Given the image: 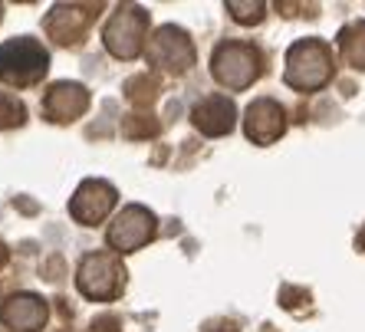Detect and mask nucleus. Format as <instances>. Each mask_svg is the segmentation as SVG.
<instances>
[{
  "mask_svg": "<svg viewBox=\"0 0 365 332\" xmlns=\"http://www.w3.org/2000/svg\"><path fill=\"white\" fill-rule=\"evenodd\" d=\"M50 69V53L34 36H17L0 46V79L14 89H30L43 83Z\"/></svg>",
  "mask_w": 365,
  "mask_h": 332,
  "instance_id": "2",
  "label": "nucleus"
},
{
  "mask_svg": "<svg viewBox=\"0 0 365 332\" xmlns=\"http://www.w3.org/2000/svg\"><path fill=\"white\" fill-rule=\"evenodd\" d=\"M76 290L86 299H99L112 303L125 290V266L115 250H99V254H86L76 270Z\"/></svg>",
  "mask_w": 365,
  "mask_h": 332,
  "instance_id": "3",
  "label": "nucleus"
},
{
  "mask_svg": "<svg viewBox=\"0 0 365 332\" xmlns=\"http://www.w3.org/2000/svg\"><path fill=\"white\" fill-rule=\"evenodd\" d=\"M356 244H359V250H365V227L359 230V237H356Z\"/></svg>",
  "mask_w": 365,
  "mask_h": 332,
  "instance_id": "22",
  "label": "nucleus"
},
{
  "mask_svg": "<svg viewBox=\"0 0 365 332\" xmlns=\"http://www.w3.org/2000/svg\"><path fill=\"white\" fill-rule=\"evenodd\" d=\"M339 50L349 66L365 69V20H352L339 30Z\"/></svg>",
  "mask_w": 365,
  "mask_h": 332,
  "instance_id": "14",
  "label": "nucleus"
},
{
  "mask_svg": "<svg viewBox=\"0 0 365 332\" xmlns=\"http://www.w3.org/2000/svg\"><path fill=\"white\" fill-rule=\"evenodd\" d=\"M7 256H10V250L4 247V240H0V270H4V264H7Z\"/></svg>",
  "mask_w": 365,
  "mask_h": 332,
  "instance_id": "21",
  "label": "nucleus"
},
{
  "mask_svg": "<svg viewBox=\"0 0 365 332\" xmlns=\"http://www.w3.org/2000/svg\"><path fill=\"white\" fill-rule=\"evenodd\" d=\"M145 53H148V63H152V66L165 69L171 76H181V73H187V69L195 66V43L175 24L158 26L155 36L148 40V50Z\"/></svg>",
  "mask_w": 365,
  "mask_h": 332,
  "instance_id": "6",
  "label": "nucleus"
},
{
  "mask_svg": "<svg viewBox=\"0 0 365 332\" xmlns=\"http://www.w3.org/2000/svg\"><path fill=\"white\" fill-rule=\"evenodd\" d=\"M204 332H240V329L234 323H224V319H221V323H207V326H204Z\"/></svg>",
  "mask_w": 365,
  "mask_h": 332,
  "instance_id": "20",
  "label": "nucleus"
},
{
  "mask_svg": "<svg viewBox=\"0 0 365 332\" xmlns=\"http://www.w3.org/2000/svg\"><path fill=\"white\" fill-rule=\"evenodd\" d=\"M155 95H158V79L148 76V73H138L125 83V99L132 105H152Z\"/></svg>",
  "mask_w": 365,
  "mask_h": 332,
  "instance_id": "15",
  "label": "nucleus"
},
{
  "mask_svg": "<svg viewBox=\"0 0 365 332\" xmlns=\"http://www.w3.org/2000/svg\"><path fill=\"white\" fill-rule=\"evenodd\" d=\"M93 332H119V323L112 316H106V319H96L93 323Z\"/></svg>",
  "mask_w": 365,
  "mask_h": 332,
  "instance_id": "19",
  "label": "nucleus"
},
{
  "mask_svg": "<svg viewBox=\"0 0 365 332\" xmlns=\"http://www.w3.org/2000/svg\"><path fill=\"white\" fill-rule=\"evenodd\" d=\"M289 89L297 93H316L332 79V50L323 40L306 36L287 50V73H283Z\"/></svg>",
  "mask_w": 365,
  "mask_h": 332,
  "instance_id": "1",
  "label": "nucleus"
},
{
  "mask_svg": "<svg viewBox=\"0 0 365 332\" xmlns=\"http://www.w3.org/2000/svg\"><path fill=\"white\" fill-rule=\"evenodd\" d=\"M26 122V105L17 95L0 93V128H17Z\"/></svg>",
  "mask_w": 365,
  "mask_h": 332,
  "instance_id": "18",
  "label": "nucleus"
},
{
  "mask_svg": "<svg viewBox=\"0 0 365 332\" xmlns=\"http://www.w3.org/2000/svg\"><path fill=\"white\" fill-rule=\"evenodd\" d=\"M158 132H162V125H158L152 115H142V112H135V115H125V119H122V135L132 138V142H135V138H155Z\"/></svg>",
  "mask_w": 365,
  "mask_h": 332,
  "instance_id": "17",
  "label": "nucleus"
},
{
  "mask_svg": "<svg viewBox=\"0 0 365 332\" xmlns=\"http://www.w3.org/2000/svg\"><path fill=\"white\" fill-rule=\"evenodd\" d=\"M244 132L257 145H273L287 132V109L277 99H254L244 112Z\"/></svg>",
  "mask_w": 365,
  "mask_h": 332,
  "instance_id": "10",
  "label": "nucleus"
},
{
  "mask_svg": "<svg viewBox=\"0 0 365 332\" xmlns=\"http://www.w3.org/2000/svg\"><path fill=\"white\" fill-rule=\"evenodd\" d=\"M89 103L93 99L83 83H53L43 95V115L56 125H69L89 109Z\"/></svg>",
  "mask_w": 365,
  "mask_h": 332,
  "instance_id": "12",
  "label": "nucleus"
},
{
  "mask_svg": "<svg viewBox=\"0 0 365 332\" xmlns=\"http://www.w3.org/2000/svg\"><path fill=\"white\" fill-rule=\"evenodd\" d=\"M145 36H148V10L138 4H122L102 30V43L115 60H135L142 50H148Z\"/></svg>",
  "mask_w": 365,
  "mask_h": 332,
  "instance_id": "5",
  "label": "nucleus"
},
{
  "mask_svg": "<svg viewBox=\"0 0 365 332\" xmlns=\"http://www.w3.org/2000/svg\"><path fill=\"white\" fill-rule=\"evenodd\" d=\"M102 14V4H56L46 14L43 26L53 36V43L60 46H79L89 36V26Z\"/></svg>",
  "mask_w": 365,
  "mask_h": 332,
  "instance_id": "8",
  "label": "nucleus"
},
{
  "mask_svg": "<svg viewBox=\"0 0 365 332\" xmlns=\"http://www.w3.org/2000/svg\"><path fill=\"white\" fill-rule=\"evenodd\" d=\"M155 230H158V221H155V214L148 211L145 204H125L119 214H115V221L109 224V247L115 254H132V250H142L148 240H155Z\"/></svg>",
  "mask_w": 365,
  "mask_h": 332,
  "instance_id": "7",
  "label": "nucleus"
},
{
  "mask_svg": "<svg viewBox=\"0 0 365 332\" xmlns=\"http://www.w3.org/2000/svg\"><path fill=\"white\" fill-rule=\"evenodd\" d=\"M227 10H230V17L237 20V24H244V26H254L267 17L264 0H227Z\"/></svg>",
  "mask_w": 365,
  "mask_h": 332,
  "instance_id": "16",
  "label": "nucleus"
},
{
  "mask_svg": "<svg viewBox=\"0 0 365 332\" xmlns=\"http://www.w3.org/2000/svg\"><path fill=\"white\" fill-rule=\"evenodd\" d=\"M191 122L201 135H227L234 122H237V105L230 103L227 95H204L201 103L191 109Z\"/></svg>",
  "mask_w": 365,
  "mask_h": 332,
  "instance_id": "13",
  "label": "nucleus"
},
{
  "mask_svg": "<svg viewBox=\"0 0 365 332\" xmlns=\"http://www.w3.org/2000/svg\"><path fill=\"white\" fill-rule=\"evenodd\" d=\"M211 73L224 89H247L264 73V56L254 43L244 40H224L211 56Z\"/></svg>",
  "mask_w": 365,
  "mask_h": 332,
  "instance_id": "4",
  "label": "nucleus"
},
{
  "mask_svg": "<svg viewBox=\"0 0 365 332\" xmlns=\"http://www.w3.org/2000/svg\"><path fill=\"white\" fill-rule=\"evenodd\" d=\"M119 201V191L115 185L102 178H86L83 185L76 187V194L69 201V214H73V221H79L83 227H96L109 217V211L115 207Z\"/></svg>",
  "mask_w": 365,
  "mask_h": 332,
  "instance_id": "9",
  "label": "nucleus"
},
{
  "mask_svg": "<svg viewBox=\"0 0 365 332\" xmlns=\"http://www.w3.org/2000/svg\"><path fill=\"white\" fill-rule=\"evenodd\" d=\"M46 319H50V306L36 293H14L0 303V323L10 332H40Z\"/></svg>",
  "mask_w": 365,
  "mask_h": 332,
  "instance_id": "11",
  "label": "nucleus"
},
{
  "mask_svg": "<svg viewBox=\"0 0 365 332\" xmlns=\"http://www.w3.org/2000/svg\"><path fill=\"white\" fill-rule=\"evenodd\" d=\"M0 20H4V4H0Z\"/></svg>",
  "mask_w": 365,
  "mask_h": 332,
  "instance_id": "23",
  "label": "nucleus"
}]
</instances>
